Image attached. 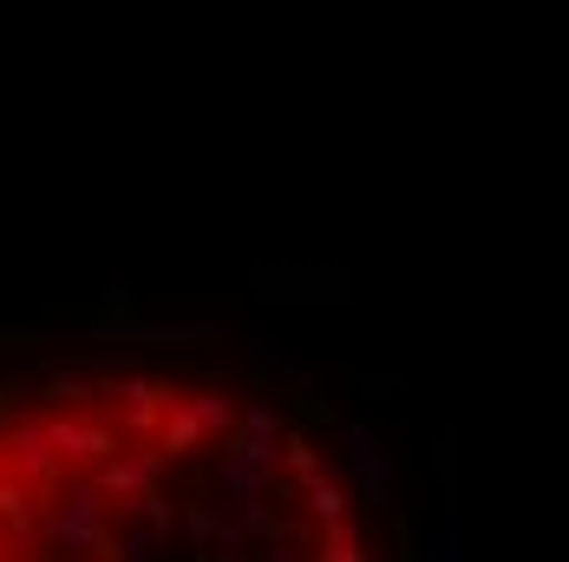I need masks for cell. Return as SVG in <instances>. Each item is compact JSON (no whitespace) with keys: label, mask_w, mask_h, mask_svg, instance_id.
Returning <instances> with one entry per match:
<instances>
[{"label":"cell","mask_w":569,"mask_h":562,"mask_svg":"<svg viewBox=\"0 0 569 562\" xmlns=\"http://www.w3.org/2000/svg\"><path fill=\"white\" fill-rule=\"evenodd\" d=\"M347 458H353V471H360V504H387V491H393V458L380 451V439H373L367 425L347 432Z\"/></svg>","instance_id":"cell-1"},{"label":"cell","mask_w":569,"mask_h":562,"mask_svg":"<svg viewBox=\"0 0 569 562\" xmlns=\"http://www.w3.org/2000/svg\"><path fill=\"white\" fill-rule=\"evenodd\" d=\"M151 445L164 451L171 464H183V458H197V451L210 445V432H203V419L190 412V393H177L171 405H164V425H158V439Z\"/></svg>","instance_id":"cell-2"},{"label":"cell","mask_w":569,"mask_h":562,"mask_svg":"<svg viewBox=\"0 0 569 562\" xmlns=\"http://www.w3.org/2000/svg\"><path fill=\"white\" fill-rule=\"evenodd\" d=\"M301 498H308V516H315L321 530H341V523H353V498H347V484L335 478V471H321L315 484H301Z\"/></svg>","instance_id":"cell-3"},{"label":"cell","mask_w":569,"mask_h":562,"mask_svg":"<svg viewBox=\"0 0 569 562\" xmlns=\"http://www.w3.org/2000/svg\"><path fill=\"white\" fill-rule=\"evenodd\" d=\"M282 471L295 478V484H315V478L328 471V458L315 451V439H308V432H282Z\"/></svg>","instance_id":"cell-4"},{"label":"cell","mask_w":569,"mask_h":562,"mask_svg":"<svg viewBox=\"0 0 569 562\" xmlns=\"http://www.w3.org/2000/svg\"><path fill=\"white\" fill-rule=\"evenodd\" d=\"M190 412H197V419H203V432H210V439H217V432H236V399L223 393V387H197V393H190Z\"/></svg>","instance_id":"cell-5"},{"label":"cell","mask_w":569,"mask_h":562,"mask_svg":"<svg viewBox=\"0 0 569 562\" xmlns=\"http://www.w3.org/2000/svg\"><path fill=\"white\" fill-rule=\"evenodd\" d=\"M282 412L269 405V399H256V405H236V439H262V445H282Z\"/></svg>","instance_id":"cell-6"},{"label":"cell","mask_w":569,"mask_h":562,"mask_svg":"<svg viewBox=\"0 0 569 562\" xmlns=\"http://www.w3.org/2000/svg\"><path fill=\"white\" fill-rule=\"evenodd\" d=\"M276 367H282V347H276L269 334H256V340H249V373H256V380H269Z\"/></svg>","instance_id":"cell-7"},{"label":"cell","mask_w":569,"mask_h":562,"mask_svg":"<svg viewBox=\"0 0 569 562\" xmlns=\"http://www.w3.org/2000/svg\"><path fill=\"white\" fill-rule=\"evenodd\" d=\"M432 562H458V530H452V516L432 530Z\"/></svg>","instance_id":"cell-8"}]
</instances>
